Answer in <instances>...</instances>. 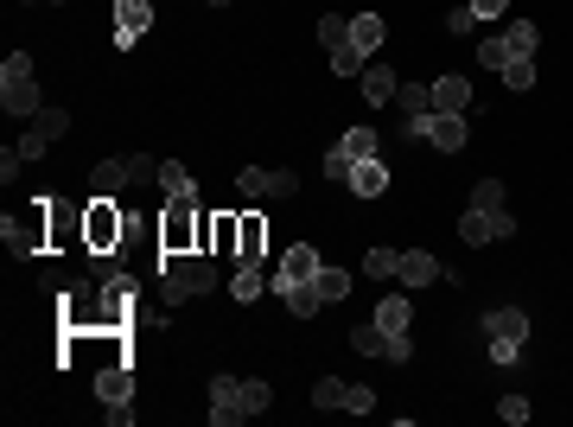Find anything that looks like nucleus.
<instances>
[{
    "label": "nucleus",
    "mask_w": 573,
    "mask_h": 427,
    "mask_svg": "<svg viewBox=\"0 0 573 427\" xmlns=\"http://www.w3.org/2000/svg\"><path fill=\"white\" fill-rule=\"evenodd\" d=\"M433 109H446V115H465V109H484V102L472 96V77H459V71H446V77H433Z\"/></svg>",
    "instance_id": "13"
},
{
    "label": "nucleus",
    "mask_w": 573,
    "mask_h": 427,
    "mask_svg": "<svg viewBox=\"0 0 573 427\" xmlns=\"http://www.w3.org/2000/svg\"><path fill=\"white\" fill-rule=\"evenodd\" d=\"M363 58H370L363 45H338L332 51V77H363Z\"/></svg>",
    "instance_id": "34"
},
{
    "label": "nucleus",
    "mask_w": 573,
    "mask_h": 427,
    "mask_svg": "<svg viewBox=\"0 0 573 427\" xmlns=\"http://www.w3.org/2000/svg\"><path fill=\"white\" fill-rule=\"evenodd\" d=\"M211 7H230V0H211Z\"/></svg>",
    "instance_id": "47"
},
{
    "label": "nucleus",
    "mask_w": 573,
    "mask_h": 427,
    "mask_svg": "<svg viewBox=\"0 0 573 427\" xmlns=\"http://www.w3.org/2000/svg\"><path fill=\"white\" fill-rule=\"evenodd\" d=\"M64 128H71V115H64V109H39V115H32V128L20 134V153H26V160H45L51 141H64Z\"/></svg>",
    "instance_id": "12"
},
{
    "label": "nucleus",
    "mask_w": 573,
    "mask_h": 427,
    "mask_svg": "<svg viewBox=\"0 0 573 427\" xmlns=\"http://www.w3.org/2000/svg\"><path fill=\"white\" fill-rule=\"evenodd\" d=\"M0 236H7L13 255H51V192L26 204V217H7L0 224Z\"/></svg>",
    "instance_id": "4"
},
{
    "label": "nucleus",
    "mask_w": 573,
    "mask_h": 427,
    "mask_svg": "<svg viewBox=\"0 0 573 427\" xmlns=\"http://www.w3.org/2000/svg\"><path fill=\"white\" fill-rule=\"evenodd\" d=\"M312 287H319V300H344V294H351V275H344V268H325V262H319Z\"/></svg>",
    "instance_id": "30"
},
{
    "label": "nucleus",
    "mask_w": 573,
    "mask_h": 427,
    "mask_svg": "<svg viewBox=\"0 0 573 427\" xmlns=\"http://www.w3.org/2000/svg\"><path fill=\"white\" fill-rule=\"evenodd\" d=\"M503 83H510V90L516 96H529L535 90V58H510V64H503V71H497Z\"/></svg>",
    "instance_id": "31"
},
{
    "label": "nucleus",
    "mask_w": 573,
    "mask_h": 427,
    "mask_svg": "<svg viewBox=\"0 0 573 427\" xmlns=\"http://www.w3.org/2000/svg\"><path fill=\"white\" fill-rule=\"evenodd\" d=\"M262 408H274V389H268L262 377H249V383L211 377V421H217V427H236V421L262 415Z\"/></svg>",
    "instance_id": "1"
},
{
    "label": "nucleus",
    "mask_w": 573,
    "mask_h": 427,
    "mask_svg": "<svg viewBox=\"0 0 573 427\" xmlns=\"http://www.w3.org/2000/svg\"><path fill=\"white\" fill-rule=\"evenodd\" d=\"M472 204H503V179H478L472 185Z\"/></svg>",
    "instance_id": "43"
},
{
    "label": "nucleus",
    "mask_w": 573,
    "mask_h": 427,
    "mask_svg": "<svg viewBox=\"0 0 573 427\" xmlns=\"http://www.w3.org/2000/svg\"><path fill=\"white\" fill-rule=\"evenodd\" d=\"M153 185H160L166 198H198V185H191V173H185L179 160H166V166H160V179H153Z\"/></svg>",
    "instance_id": "23"
},
{
    "label": "nucleus",
    "mask_w": 573,
    "mask_h": 427,
    "mask_svg": "<svg viewBox=\"0 0 573 427\" xmlns=\"http://www.w3.org/2000/svg\"><path fill=\"white\" fill-rule=\"evenodd\" d=\"M153 268H160L166 306H185L191 294H211V287H217V262H211V255H153Z\"/></svg>",
    "instance_id": "2"
},
{
    "label": "nucleus",
    "mask_w": 573,
    "mask_h": 427,
    "mask_svg": "<svg viewBox=\"0 0 573 427\" xmlns=\"http://www.w3.org/2000/svg\"><path fill=\"white\" fill-rule=\"evenodd\" d=\"M472 13H478V20H503V13H510V0H472Z\"/></svg>",
    "instance_id": "45"
},
{
    "label": "nucleus",
    "mask_w": 573,
    "mask_h": 427,
    "mask_svg": "<svg viewBox=\"0 0 573 427\" xmlns=\"http://www.w3.org/2000/svg\"><path fill=\"white\" fill-rule=\"evenodd\" d=\"M503 236H516V217L503 211V204H472V211L459 217V243H503Z\"/></svg>",
    "instance_id": "10"
},
{
    "label": "nucleus",
    "mask_w": 573,
    "mask_h": 427,
    "mask_svg": "<svg viewBox=\"0 0 573 427\" xmlns=\"http://www.w3.org/2000/svg\"><path fill=\"white\" fill-rule=\"evenodd\" d=\"M344 396H351V383H344V377H319V383H312V408H344Z\"/></svg>",
    "instance_id": "32"
},
{
    "label": "nucleus",
    "mask_w": 573,
    "mask_h": 427,
    "mask_svg": "<svg viewBox=\"0 0 573 427\" xmlns=\"http://www.w3.org/2000/svg\"><path fill=\"white\" fill-rule=\"evenodd\" d=\"M491 364H523V338H491Z\"/></svg>",
    "instance_id": "39"
},
{
    "label": "nucleus",
    "mask_w": 573,
    "mask_h": 427,
    "mask_svg": "<svg viewBox=\"0 0 573 427\" xmlns=\"http://www.w3.org/2000/svg\"><path fill=\"white\" fill-rule=\"evenodd\" d=\"M446 275H453V268H440L427 249H414V255H402V275H395V281H402V287H433V281H446Z\"/></svg>",
    "instance_id": "18"
},
{
    "label": "nucleus",
    "mask_w": 573,
    "mask_h": 427,
    "mask_svg": "<svg viewBox=\"0 0 573 427\" xmlns=\"http://www.w3.org/2000/svg\"><path fill=\"white\" fill-rule=\"evenodd\" d=\"M319 39L332 45V51H338V45H351V20H344V13H325V20H319Z\"/></svg>",
    "instance_id": "36"
},
{
    "label": "nucleus",
    "mask_w": 573,
    "mask_h": 427,
    "mask_svg": "<svg viewBox=\"0 0 573 427\" xmlns=\"http://www.w3.org/2000/svg\"><path fill=\"white\" fill-rule=\"evenodd\" d=\"M262 262H268V217L236 211V268H262Z\"/></svg>",
    "instance_id": "11"
},
{
    "label": "nucleus",
    "mask_w": 573,
    "mask_h": 427,
    "mask_svg": "<svg viewBox=\"0 0 573 427\" xmlns=\"http://www.w3.org/2000/svg\"><path fill=\"white\" fill-rule=\"evenodd\" d=\"M370 408H376V396H370L363 383H351V396H344V415H370Z\"/></svg>",
    "instance_id": "41"
},
{
    "label": "nucleus",
    "mask_w": 573,
    "mask_h": 427,
    "mask_svg": "<svg viewBox=\"0 0 573 427\" xmlns=\"http://www.w3.org/2000/svg\"><path fill=\"white\" fill-rule=\"evenodd\" d=\"M338 153H344V160H370V153H376V134H370V128H344V134H338Z\"/></svg>",
    "instance_id": "28"
},
{
    "label": "nucleus",
    "mask_w": 573,
    "mask_h": 427,
    "mask_svg": "<svg viewBox=\"0 0 573 427\" xmlns=\"http://www.w3.org/2000/svg\"><path fill=\"white\" fill-rule=\"evenodd\" d=\"M274 300H281L293 319H319V306H325V300H319V287H312V281H293V287H281Z\"/></svg>",
    "instance_id": "20"
},
{
    "label": "nucleus",
    "mask_w": 573,
    "mask_h": 427,
    "mask_svg": "<svg viewBox=\"0 0 573 427\" xmlns=\"http://www.w3.org/2000/svg\"><path fill=\"white\" fill-rule=\"evenodd\" d=\"M71 243H83V204L71 211V204L51 198V255H64Z\"/></svg>",
    "instance_id": "16"
},
{
    "label": "nucleus",
    "mask_w": 573,
    "mask_h": 427,
    "mask_svg": "<svg viewBox=\"0 0 573 427\" xmlns=\"http://www.w3.org/2000/svg\"><path fill=\"white\" fill-rule=\"evenodd\" d=\"M351 166L357 160H344V153L332 147V153H325V179H332V185H351Z\"/></svg>",
    "instance_id": "40"
},
{
    "label": "nucleus",
    "mask_w": 573,
    "mask_h": 427,
    "mask_svg": "<svg viewBox=\"0 0 573 427\" xmlns=\"http://www.w3.org/2000/svg\"><path fill=\"white\" fill-rule=\"evenodd\" d=\"M497 415L510 421V427H523V421H529V402H523V396H503V402H497Z\"/></svg>",
    "instance_id": "42"
},
{
    "label": "nucleus",
    "mask_w": 573,
    "mask_h": 427,
    "mask_svg": "<svg viewBox=\"0 0 573 427\" xmlns=\"http://www.w3.org/2000/svg\"><path fill=\"white\" fill-rule=\"evenodd\" d=\"M472 26H478L472 7H453V13H446V32H472Z\"/></svg>",
    "instance_id": "44"
},
{
    "label": "nucleus",
    "mask_w": 573,
    "mask_h": 427,
    "mask_svg": "<svg viewBox=\"0 0 573 427\" xmlns=\"http://www.w3.org/2000/svg\"><path fill=\"white\" fill-rule=\"evenodd\" d=\"M268 185H274L268 166H242V173H236V192L242 198H268Z\"/></svg>",
    "instance_id": "33"
},
{
    "label": "nucleus",
    "mask_w": 573,
    "mask_h": 427,
    "mask_svg": "<svg viewBox=\"0 0 573 427\" xmlns=\"http://www.w3.org/2000/svg\"><path fill=\"white\" fill-rule=\"evenodd\" d=\"M0 109L7 115H39V71H32L26 51H7V64H0Z\"/></svg>",
    "instance_id": "5"
},
{
    "label": "nucleus",
    "mask_w": 573,
    "mask_h": 427,
    "mask_svg": "<svg viewBox=\"0 0 573 427\" xmlns=\"http://www.w3.org/2000/svg\"><path fill=\"white\" fill-rule=\"evenodd\" d=\"M134 421V402H109V427H128Z\"/></svg>",
    "instance_id": "46"
},
{
    "label": "nucleus",
    "mask_w": 573,
    "mask_h": 427,
    "mask_svg": "<svg viewBox=\"0 0 573 427\" xmlns=\"http://www.w3.org/2000/svg\"><path fill=\"white\" fill-rule=\"evenodd\" d=\"M484 338H523L529 345V313L523 306H491L484 313Z\"/></svg>",
    "instance_id": "17"
},
{
    "label": "nucleus",
    "mask_w": 573,
    "mask_h": 427,
    "mask_svg": "<svg viewBox=\"0 0 573 427\" xmlns=\"http://www.w3.org/2000/svg\"><path fill=\"white\" fill-rule=\"evenodd\" d=\"M408 141H427V147H440V153H459L465 147V115H446V109L408 115Z\"/></svg>",
    "instance_id": "9"
},
{
    "label": "nucleus",
    "mask_w": 573,
    "mask_h": 427,
    "mask_svg": "<svg viewBox=\"0 0 573 427\" xmlns=\"http://www.w3.org/2000/svg\"><path fill=\"white\" fill-rule=\"evenodd\" d=\"M153 179H160V160H153V153H115V160H102L90 173V192L115 198V192H128V185H153Z\"/></svg>",
    "instance_id": "3"
},
{
    "label": "nucleus",
    "mask_w": 573,
    "mask_h": 427,
    "mask_svg": "<svg viewBox=\"0 0 573 427\" xmlns=\"http://www.w3.org/2000/svg\"><path fill=\"white\" fill-rule=\"evenodd\" d=\"M230 300H242V306L262 300V268H236V275H230Z\"/></svg>",
    "instance_id": "29"
},
{
    "label": "nucleus",
    "mask_w": 573,
    "mask_h": 427,
    "mask_svg": "<svg viewBox=\"0 0 573 427\" xmlns=\"http://www.w3.org/2000/svg\"><path fill=\"white\" fill-rule=\"evenodd\" d=\"M370 319H376V326H382V332H408V319H414V306H408L402 294H389V300H376V313H370Z\"/></svg>",
    "instance_id": "22"
},
{
    "label": "nucleus",
    "mask_w": 573,
    "mask_h": 427,
    "mask_svg": "<svg viewBox=\"0 0 573 427\" xmlns=\"http://www.w3.org/2000/svg\"><path fill=\"white\" fill-rule=\"evenodd\" d=\"M503 45H510L516 58H529V51L542 45V32H535V20H510V26H503Z\"/></svg>",
    "instance_id": "25"
},
{
    "label": "nucleus",
    "mask_w": 573,
    "mask_h": 427,
    "mask_svg": "<svg viewBox=\"0 0 573 427\" xmlns=\"http://www.w3.org/2000/svg\"><path fill=\"white\" fill-rule=\"evenodd\" d=\"M134 326H141V287H134V275L102 281V332H134Z\"/></svg>",
    "instance_id": "8"
},
{
    "label": "nucleus",
    "mask_w": 573,
    "mask_h": 427,
    "mask_svg": "<svg viewBox=\"0 0 573 427\" xmlns=\"http://www.w3.org/2000/svg\"><path fill=\"white\" fill-rule=\"evenodd\" d=\"M90 275H96V281H115V275H128V268H121V249H102V255H90Z\"/></svg>",
    "instance_id": "38"
},
{
    "label": "nucleus",
    "mask_w": 573,
    "mask_h": 427,
    "mask_svg": "<svg viewBox=\"0 0 573 427\" xmlns=\"http://www.w3.org/2000/svg\"><path fill=\"white\" fill-rule=\"evenodd\" d=\"M211 255L236 262V211H217V230H211Z\"/></svg>",
    "instance_id": "27"
},
{
    "label": "nucleus",
    "mask_w": 573,
    "mask_h": 427,
    "mask_svg": "<svg viewBox=\"0 0 573 427\" xmlns=\"http://www.w3.org/2000/svg\"><path fill=\"white\" fill-rule=\"evenodd\" d=\"M363 102H395V90H402V83H395V71L389 64H363Z\"/></svg>",
    "instance_id": "21"
},
{
    "label": "nucleus",
    "mask_w": 573,
    "mask_h": 427,
    "mask_svg": "<svg viewBox=\"0 0 573 427\" xmlns=\"http://www.w3.org/2000/svg\"><path fill=\"white\" fill-rule=\"evenodd\" d=\"M153 26V0H115V51H128Z\"/></svg>",
    "instance_id": "14"
},
{
    "label": "nucleus",
    "mask_w": 573,
    "mask_h": 427,
    "mask_svg": "<svg viewBox=\"0 0 573 427\" xmlns=\"http://www.w3.org/2000/svg\"><path fill=\"white\" fill-rule=\"evenodd\" d=\"M351 192H357V198H382V192H389V166H382L376 153L351 166Z\"/></svg>",
    "instance_id": "19"
},
{
    "label": "nucleus",
    "mask_w": 573,
    "mask_h": 427,
    "mask_svg": "<svg viewBox=\"0 0 573 427\" xmlns=\"http://www.w3.org/2000/svg\"><path fill=\"white\" fill-rule=\"evenodd\" d=\"M32 7H51V0H32Z\"/></svg>",
    "instance_id": "48"
},
{
    "label": "nucleus",
    "mask_w": 573,
    "mask_h": 427,
    "mask_svg": "<svg viewBox=\"0 0 573 427\" xmlns=\"http://www.w3.org/2000/svg\"><path fill=\"white\" fill-rule=\"evenodd\" d=\"M510 58H516V51L503 45V39H484V45H478V64H484V71H503Z\"/></svg>",
    "instance_id": "37"
},
{
    "label": "nucleus",
    "mask_w": 573,
    "mask_h": 427,
    "mask_svg": "<svg viewBox=\"0 0 573 427\" xmlns=\"http://www.w3.org/2000/svg\"><path fill=\"white\" fill-rule=\"evenodd\" d=\"M382 39H389V26H382L376 13H357V20H351V45H363V51H376Z\"/></svg>",
    "instance_id": "26"
},
{
    "label": "nucleus",
    "mask_w": 573,
    "mask_h": 427,
    "mask_svg": "<svg viewBox=\"0 0 573 427\" xmlns=\"http://www.w3.org/2000/svg\"><path fill=\"white\" fill-rule=\"evenodd\" d=\"M363 275H370V281H395V275H402V249H370V255H363Z\"/></svg>",
    "instance_id": "24"
},
{
    "label": "nucleus",
    "mask_w": 573,
    "mask_h": 427,
    "mask_svg": "<svg viewBox=\"0 0 573 427\" xmlns=\"http://www.w3.org/2000/svg\"><path fill=\"white\" fill-rule=\"evenodd\" d=\"M395 102H402L408 115H427V109H433V83H402V90H395Z\"/></svg>",
    "instance_id": "35"
},
{
    "label": "nucleus",
    "mask_w": 573,
    "mask_h": 427,
    "mask_svg": "<svg viewBox=\"0 0 573 427\" xmlns=\"http://www.w3.org/2000/svg\"><path fill=\"white\" fill-rule=\"evenodd\" d=\"M160 255H198V198H166V211H160Z\"/></svg>",
    "instance_id": "7"
},
{
    "label": "nucleus",
    "mask_w": 573,
    "mask_h": 427,
    "mask_svg": "<svg viewBox=\"0 0 573 427\" xmlns=\"http://www.w3.org/2000/svg\"><path fill=\"white\" fill-rule=\"evenodd\" d=\"M121 236H128V217H121V204L90 192V204H83V255L121 249Z\"/></svg>",
    "instance_id": "6"
},
{
    "label": "nucleus",
    "mask_w": 573,
    "mask_h": 427,
    "mask_svg": "<svg viewBox=\"0 0 573 427\" xmlns=\"http://www.w3.org/2000/svg\"><path fill=\"white\" fill-rule=\"evenodd\" d=\"M312 275H319V249H312V243H293V249L281 255V268H274V294L293 287V281H312Z\"/></svg>",
    "instance_id": "15"
}]
</instances>
